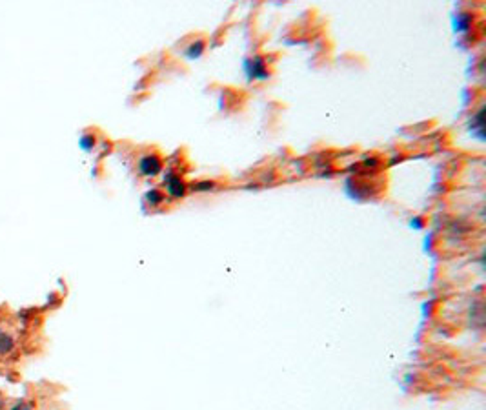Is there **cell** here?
Listing matches in <instances>:
<instances>
[{"instance_id": "obj_1", "label": "cell", "mask_w": 486, "mask_h": 410, "mask_svg": "<svg viewBox=\"0 0 486 410\" xmlns=\"http://www.w3.org/2000/svg\"><path fill=\"white\" fill-rule=\"evenodd\" d=\"M162 168L161 159L157 156H148L141 160V171L144 176H155Z\"/></svg>"}, {"instance_id": "obj_2", "label": "cell", "mask_w": 486, "mask_h": 410, "mask_svg": "<svg viewBox=\"0 0 486 410\" xmlns=\"http://www.w3.org/2000/svg\"><path fill=\"white\" fill-rule=\"evenodd\" d=\"M15 351V337L6 330H0V355H8Z\"/></svg>"}, {"instance_id": "obj_3", "label": "cell", "mask_w": 486, "mask_h": 410, "mask_svg": "<svg viewBox=\"0 0 486 410\" xmlns=\"http://www.w3.org/2000/svg\"><path fill=\"white\" fill-rule=\"evenodd\" d=\"M168 192L175 197L182 196V194H184V185L181 183V179H171L170 183H168Z\"/></svg>"}, {"instance_id": "obj_4", "label": "cell", "mask_w": 486, "mask_h": 410, "mask_svg": "<svg viewBox=\"0 0 486 410\" xmlns=\"http://www.w3.org/2000/svg\"><path fill=\"white\" fill-rule=\"evenodd\" d=\"M11 410H35V403H33V401L21 400V401H17L15 405L11 407Z\"/></svg>"}]
</instances>
